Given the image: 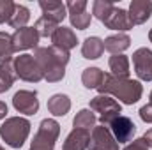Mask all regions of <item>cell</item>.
I'll list each match as a JSON object with an SVG mask.
<instances>
[{
	"instance_id": "obj_1",
	"label": "cell",
	"mask_w": 152,
	"mask_h": 150,
	"mask_svg": "<svg viewBox=\"0 0 152 150\" xmlns=\"http://www.w3.org/2000/svg\"><path fill=\"white\" fill-rule=\"evenodd\" d=\"M34 58L37 60L39 67L44 74V79L50 83H57L66 76V66L69 62V51L58 46L36 48Z\"/></svg>"
},
{
	"instance_id": "obj_2",
	"label": "cell",
	"mask_w": 152,
	"mask_h": 150,
	"mask_svg": "<svg viewBox=\"0 0 152 150\" xmlns=\"http://www.w3.org/2000/svg\"><path fill=\"white\" fill-rule=\"evenodd\" d=\"M103 95H113L124 104H134L140 101L143 94V87L136 79L129 78H117L113 74H104L101 87L97 88Z\"/></svg>"
},
{
	"instance_id": "obj_3",
	"label": "cell",
	"mask_w": 152,
	"mask_h": 150,
	"mask_svg": "<svg viewBox=\"0 0 152 150\" xmlns=\"http://www.w3.org/2000/svg\"><path fill=\"white\" fill-rule=\"evenodd\" d=\"M28 134H30V122L23 117H11L0 125L2 140L12 149H21Z\"/></svg>"
},
{
	"instance_id": "obj_4",
	"label": "cell",
	"mask_w": 152,
	"mask_h": 150,
	"mask_svg": "<svg viewBox=\"0 0 152 150\" xmlns=\"http://www.w3.org/2000/svg\"><path fill=\"white\" fill-rule=\"evenodd\" d=\"M58 134H60V124L53 118H44L39 125L37 134L34 136L30 150H53Z\"/></svg>"
},
{
	"instance_id": "obj_5",
	"label": "cell",
	"mask_w": 152,
	"mask_h": 150,
	"mask_svg": "<svg viewBox=\"0 0 152 150\" xmlns=\"http://www.w3.org/2000/svg\"><path fill=\"white\" fill-rule=\"evenodd\" d=\"M14 66V73L18 78H21L23 81H30V83H37L41 79H44V74L39 67L37 60L34 58V55H20L12 60Z\"/></svg>"
},
{
	"instance_id": "obj_6",
	"label": "cell",
	"mask_w": 152,
	"mask_h": 150,
	"mask_svg": "<svg viewBox=\"0 0 152 150\" xmlns=\"http://www.w3.org/2000/svg\"><path fill=\"white\" fill-rule=\"evenodd\" d=\"M90 110L99 113V122H101V125H106V127L115 117H118L120 111H122L120 103H117L110 95H103V94L96 95L90 101Z\"/></svg>"
},
{
	"instance_id": "obj_7",
	"label": "cell",
	"mask_w": 152,
	"mask_h": 150,
	"mask_svg": "<svg viewBox=\"0 0 152 150\" xmlns=\"http://www.w3.org/2000/svg\"><path fill=\"white\" fill-rule=\"evenodd\" d=\"M108 129L113 134L117 143H127V141H131L133 136H134V133H136V125L133 124V120L129 117H124V115L115 117L113 120L108 124Z\"/></svg>"
},
{
	"instance_id": "obj_8",
	"label": "cell",
	"mask_w": 152,
	"mask_h": 150,
	"mask_svg": "<svg viewBox=\"0 0 152 150\" xmlns=\"http://www.w3.org/2000/svg\"><path fill=\"white\" fill-rule=\"evenodd\" d=\"M67 14L71 20V25L76 27L78 30H87L92 20V14L87 12V2L85 0H69L66 4Z\"/></svg>"
},
{
	"instance_id": "obj_9",
	"label": "cell",
	"mask_w": 152,
	"mask_h": 150,
	"mask_svg": "<svg viewBox=\"0 0 152 150\" xmlns=\"http://www.w3.org/2000/svg\"><path fill=\"white\" fill-rule=\"evenodd\" d=\"M12 106L14 110L23 115H36L39 111L37 92L34 90H18L12 95Z\"/></svg>"
},
{
	"instance_id": "obj_10",
	"label": "cell",
	"mask_w": 152,
	"mask_h": 150,
	"mask_svg": "<svg viewBox=\"0 0 152 150\" xmlns=\"http://www.w3.org/2000/svg\"><path fill=\"white\" fill-rule=\"evenodd\" d=\"M90 150H118V143L115 141L113 134L110 133V129L106 125H97L92 129L90 134Z\"/></svg>"
},
{
	"instance_id": "obj_11",
	"label": "cell",
	"mask_w": 152,
	"mask_h": 150,
	"mask_svg": "<svg viewBox=\"0 0 152 150\" xmlns=\"http://www.w3.org/2000/svg\"><path fill=\"white\" fill-rule=\"evenodd\" d=\"M133 66L134 73L143 81H152V50L138 48L133 53Z\"/></svg>"
},
{
	"instance_id": "obj_12",
	"label": "cell",
	"mask_w": 152,
	"mask_h": 150,
	"mask_svg": "<svg viewBox=\"0 0 152 150\" xmlns=\"http://www.w3.org/2000/svg\"><path fill=\"white\" fill-rule=\"evenodd\" d=\"M39 34L34 27H25L20 30H14L12 34V48L14 51H23L30 48H37L39 44Z\"/></svg>"
},
{
	"instance_id": "obj_13",
	"label": "cell",
	"mask_w": 152,
	"mask_h": 150,
	"mask_svg": "<svg viewBox=\"0 0 152 150\" xmlns=\"http://www.w3.org/2000/svg\"><path fill=\"white\" fill-rule=\"evenodd\" d=\"M106 28H110V30H118L120 34L122 32H126V30H131L134 25H133V21L129 20V14H127V11H124V9H120V7H113L112 11H110V14L101 21Z\"/></svg>"
},
{
	"instance_id": "obj_14",
	"label": "cell",
	"mask_w": 152,
	"mask_h": 150,
	"mask_svg": "<svg viewBox=\"0 0 152 150\" xmlns=\"http://www.w3.org/2000/svg\"><path fill=\"white\" fill-rule=\"evenodd\" d=\"M39 7L42 11V16L55 21L57 25L62 23V20L67 16V7L66 4L58 2V0H41L39 2Z\"/></svg>"
},
{
	"instance_id": "obj_15",
	"label": "cell",
	"mask_w": 152,
	"mask_h": 150,
	"mask_svg": "<svg viewBox=\"0 0 152 150\" xmlns=\"http://www.w3.org/2000/svg\"><path fill=\"white\" fill-rule=\"evenodd\" d=\"M127 14H129V20L133 21V25L145 23L152 14V2L151 0H133Z\"/></svg>"
},
{
	"instance_id": "obj_16",
	"label": "cell",
	"mask_w": 152,
	"mask_h": 150,
	"mask_svg": "<svg viewBox=\"0 0 152 150\" xmlns=\"http://www.w3.org/2000/svg\"><path fill=\"white\" fill-rule=\"evenodd\" d=\"M88 143H90V131L73 129L67 134L62 150H87L88 149Z\"/></svg>"
},
{
	"instance_id": "obj_17",
	"label": "cell",
	"mask_w": 152,
	"mask_h": 150,
	"mask_svg": "<svg viewBox=\"0 0 152 150\" xmlns=\"http://www.w3.org/2000/svg\"><path fill=\"white\" fill-rule=\"evenodd\" d=\"M51 42H53V46H58V48L69 51V50H73L76 44H78V39H76V34L71 28H67V27H58V28L55 30V34L51 36Z\"/></svg>"
},
{
	"instance_id": "obj_18",
	"label": "cell",
	"mask_w": 152,
	"mask_h": 150,
	"mask_svg": "<svg viewBox=\"0 0 152 150\" xmlns=\"http://www.w3.org/2000/svg\"><path fill=\"white\" fill-rule=\"evenodd\" d=\"M104 51V41L99 37H87L81 44V55L88 60H97Z\"/></svg>"
},
{
	"instance_id": "obj_19",
	"label": "cell",
	"mask_w": 152,
	"mask_h": 150,
	"mask_svg": "<svg viewBox=\"0 0 152 150\" xmlns=\"http://www.w3.org/2000/svg\"><path fill=\"white\" fill-rule=\"evenodd\" d=\"M71 110V99L66 94H55L48 99V111L55 117H64Z\"/></svg>"
},
{
	"instance_id": "obj_20",
	"label": "cell",
	"mask_w": 152,
	"mask_h": 150,
	"mask_svg": "<svg viewBox=\"0 0 152 150\" xmlns=\"http://www.w3.org/2000/svg\"><path fill=\"white\" fill-rule=\"evenodd\" d=\"M131 46V39L127 34H115V36H110V37L104 39V50L110 51L112 55H120L124 50H127Z\"/></svg>"
},
{
	"instance_id": "obj_21",
	"label": "cell",
	"mask_w": 152,
	"mask_h": 150,
	"mask_svg": "<svg viewBox=\"0 0 152 150\" xmlns=\"http://www.w3.org/2000/svg\"><path fill=\"white\" fill-rule=\"evenodd\" d=\"M16 78H18V76H16V73H14L12 60L2 62V64H0V94L7 92V90L12 87V83H14Z\"/></svg>"
},
{
	"instance_id": "obj_22",
	"label": "cell",
	"mask_w": 152,
	"mask_h": 150,
	"mask_svg": "<svg viewBox=\"0 0 152 150\" xmlns=\"http://www.w3.org/2000/svg\"><path fill=\"white\" fill-rule=\"evenodd\" d=\"M110 74L117 76V78H127L129 76V60L126 55H112L110 57Z\"/></svg>"
},
{
	"instance_id": "obj_23",
	"label": "cell",
	"mask_w": 152,
	"mask_h": 150,
	"mask_svg": "<svg viewBox=\"0 0 152 150\" xmlns=\"http://www.w3.org/2000/svg\"><path fill=\"white\" fill-rule=\"evenodd\" d=\"M103 78H104V73L99 67H87L81 74V81L85 88H99L103 83Z\"/></svg>"
},
{
	"instance_id": "obj_24",
	"label": "cell",
	"mask_w": 152,
	"mask_h": 150,
	"mask_svg": "<svg viewBox=\"0 0 152 150\" xmlns=\"http://www.w3.org/2000/svg\"><path fill=\"white\" fill-rule=\"evenodd\" d=\"M96 122H97V117L92 113V110H80V111L76 113L75 120H73V125H75V129H85V131H90V129H94V125H96Z\"/></svg>"
},
{
	"instance_id": "obj_25",
	"label": "cell",
	"mask_w": 152,
	"mask_h": 150,
	"mask_svg": "<svg viewBox=\"0 0 152 150\" xmlns=\"http://www.w3.org/2000/svg\"><path fill=\"white\" fill-rule=\"evenodd\" d=\"M28 20H30V11H28V7H25V5H20V4H16L14 14H12V18L9 20V25H11L12 28L20 30V28H25V27H27Z\"/></svg>"
},
{
	"instance_id": "obj_26",
	"label": "cell",
	"mask_w": 152,
	"mask_h": 150,
	"mask_svg": "<svg viewBox=\"0 0 152 150\" xmlns=\"http://www.w3.org/2000/svg\"><path fill=\"white\" fill-rule=\"evenodd\" d=\"M34 28L37 30L39 37H51V36L55 34V30L58 28V25H57L55 21H51V20H48V18L41 16L37 21H36Z\"/></svg>"
},
{
	"instance_id": "obj_27",
	"label": "cell",
	"mask_w": 152,
	"mask_h": 150,
	"mask_svg": "<svg viewBox=\"0 0 152 150\" xmlns=\"http://www.w3.org/2000/svg\"><path fill=\"white\" fill-rule=\"evenodd\" d=\"M12 53H14L12 36H9L7 32H0V64L5 60H11Z\"/></svg>"
},
{
	"instance_id": "obj_28",
	"label": "cell",
	"mask_w": 152,
	"mask_h": 150,
	"mask_svg": "<svg viewBox=\"0 0 152 150\" xmlns=\"http://www.w3.org/2000/svg\"><path fill=\"white\" fill-rule=\"evenodd\" d=\"M113 2H110V0H96L94 2V5H92V14L99 20V21H103L108 14H110V11L113 9Z\"/></svg>"
},
{
	"instance_id": "obj_29",
	"label": "cell",
	"mask_w": 152,
	"mask_h": 150,
	"mask_svg": "<svg viewBox=\"0 0 152 150\" xmlns=\"http://www.w3.org/2000/svg\"><path fill=\"white\" fill-rule=\"evenodd\" d=\"M16 9V4L11 0H0V23H9V20L12 18Z\"/></svg>"
},
{
	"instance_id": "obj_30",
	"label": "cell",
	"mask_w": 152,
	"mask_h": 150,
	"mask_svg": "<svg viewBox=\"0 0 152 150\" xmlns=\"http://www.w3.org/2000/svg\"><path fill=\"white\" fill-rule=\"evenodd\" d=\"M124 150H149V145H147V141L143 140V136L142 138H138V140H133L131 143H127Z\"/></svg>"
},
{
	"instance_id": "obj_31",
	"label": "cell",
	"mask_w": 152,
	"mask_h": 150,
	"mask_svg": "<svg viewBox=\"0 0 152 150\" xmlns=\"http://www.w3.org/2000/svg\"><path fill=\"white\" fill-rule=\"evenodd\" d=\"M140 118L143 122H147V124H152V104L151 103L140 108Z\"/></svg>"
},
{
	"instance_id": "obj_32",
	"label": "cell",
	"mask_w": 152,
	"mask_h": 150,
	"mask_svg": "<svg viewBox=\"0 0 152 150\" xmlns=\"http://www.w3.org/2000/svg\"><path fill=\"white\" fill-rule=\"evenodd\" d=\"M5 115H7V104L4 101H0V120L5 118Z\"/></svg>"
},
{
	"instance_id": "obj_33",
	"label": "cell",
	"mask_w": 152,
	"mask_h": 150,
	"mask_svg": "<svg viewBox=\"0 0 152 150\" xmlns=\"http://www.w3.org/2000/svg\"><path fill=\"white\" fill-rule=\"evenodd\" d=\"M143 140L147 141V145H149V147H152V129H149V131L143 134Z\"/></svg>"
},
{
	"instance_id": "obj_34",
	"label": "cell",
	"mask_w": 152,
	"mask_h": 150,
	"mask_svg": "<svg viewBox=\"0 0 152 150\" xmlns=\"http://www.w3.org/2000/svg\"><path fill=\"white\" fill-rule=\"evenodd\" d=\"M149 39H151V42H152V28H151V32H149Z\"/></svg>"
},
{
	"instance_id": "obj_35",
	"label": "cell",
	"mask_w": 152,
	"mask_h": 150,
	"mask_svg": "<svg viewBox=\"0 0 152 150\" xmlns=\"http://www.w3.org/2000/svg\"><path fill=\"white\" fill-rule=\"evenodd\" d=\"M149 103H151V104H152V92H151V101H149Z\"/></svg>"
},
{
	"instance_id": "obj_36",
	"label": "cell",
	"mask_w": 152,
	"mask_h": 150,
	"mask_svg": "<svg viewBox=\"0 0 152 150\" xmlns=\"http://www.w3.org/2000/svg\"><path fill=\"white\" fill-rule=\"evenodd\" d=\"M0 150H4V149H2V147H0Z\"/></svg>"
}]
</instances>
